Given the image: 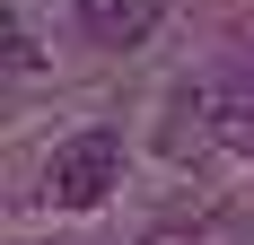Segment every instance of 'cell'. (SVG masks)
I'll use <instances>...</instances> for the list:
<instances>
[{
  "label": "cell",
  "mask_w": 254,
  "mask_h": 245,
  "mask_svg": "<svg viewBox=\"0 0 254 245\" xmlns=\"http://www.w3.org/2000/svg\"><path fill=\"white\" fill-rule=\"evenodd\" d=\"M114 175H123V140L114 131H79V140L53 149V201L62 210H97L114 193Z\"/></svg>",
  "instance_id": "obj_1"
},
{
  "label": "cell",
  "mask_w": 254,
  "mask_h": 245,
  "mask_svg": "<svg viewBox=\"0 0 254 245\" xmlns=\"http://www.w3.org/2000/svg\"><path fill=\"white\" fill-rule=\"evenodd\" d=\"M158 18H167V0H79V35L105 53H131V44H149Z\"/></svg>",
  "instance_id": "obj_2"
},
{
  "label": "cell",
  "mask_w": 254,
  "mask_h": 245,
  "mask_svg": "<svg viewBox=\"0 0 254 245\" xmlns=\"http://www.w3.org/2000/svg\"><path fill=\"white\" fill-rule=\"evenodd\" d=\"M193 105H210V131L219 140H246L254 131V70H228L219 88H184Z\"/></svg>",
  "instance_id": "obj_3"
},
{
  "label": "cell",
  "mask_w": 254,
  "mask_h": 245,
  "mask_svg": "<svg viewBox=\"0 0 254 245\" xmlns=\"http://www.w3.org/2000/svg\"><path fill=\"white\" fill-rule=\"evenodd\" d=\"M0 61H9V70H26V61H35V44H26V26L9 18V9H0Z\"/></svg>",
  "instance_id": "obj_4"
}]
</instances>
